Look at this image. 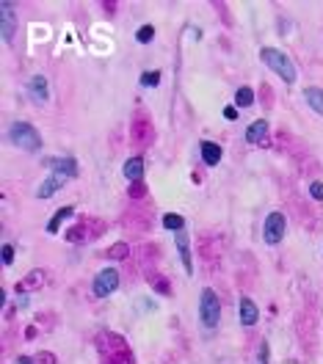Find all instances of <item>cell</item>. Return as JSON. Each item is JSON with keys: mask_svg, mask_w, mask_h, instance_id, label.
<instances>
[{"mask_svg": "<svg viewBox=\"0 0 323 364\" xmlns=\"http://www.w3.org/2000/svg\"><path fill=\"white\" fill-rule=\"evenodd\" d=\"M235 102H238L240 108H249L251 102H254V91H251L249 86H243V89H238V94H235Z\"/></svg>", "mask_w": 323, "mask_h": 364, "instance_id": "cell-17", "label": "cell"}, {"mask_svg": "<svg viewBox=\"0 0 323 364\" xmlns=\"http://www.w3.org/2000/svg\"><path fill=\"white\" fill-rule=\"evenodd\" d=\"M127 254H130V245L127 243H116V245L108 248V257H114V259H122V257H127Z\"/></svg>", "mask_w": 323, "mask_h": 364, "instance_id": "cell-21", "label": "cell"}, {"mask_svg": "<svg viewBox=\"0 0 323 364\" xmlns=\"http://www.w3.org/2000/svg\"><path fill=\"white\" fill-rule=\"evenodd\" d=\"M14 262V245L3 243V265H11Z\"/></svg>", "mask_w": 323, "mask_h": 364, "instance_id": "cell-24", "label": "cell"}, {"mask_svg": "<svg viewBox=\"0 0 323 364\" xmlns=\"http://www.w3.org/2000/svg\"><path fill=\"white\" fill-rule=\"evenodd\" d=\"M53 168H58V174H64V177H72V174L78 171L75 160H53Z\"/></svg>", "mask_w": 323, "mask_h": 364, "instance_id": "cell-19", "label": "cell"}, {"mask_svg": "<svg viewBox=\"0 0 323 364\" xmlns=\"http://www.w3.org/2000/svg\"><path fill=\"white\" fill-rule=\"evenodd\" d=\"M8 135H11V143H17V146H22V149H28V152H36L42 146V135H39L36 127H30L28 121H17Z\"/></svg>", "mask_w": 323, "mask_h": 364, "instance_id": "cell-3", "label": "cell"}, {"mask_svg": "<svg viewBox=\"0 0 323 364\" xmlns=\"http://www.w3.org/2000/svg\"><path fill=\"white\" fill-rule=\"evenodd\" d=\"M133 196H144V185H141V182H136V185H133Z\"/></svg>", "mask_w": 323, "mask_h": 364, "instance_id": "cell-25", "label": "cell"}, {"mask_svg": "<svg viewBox=\"0 0 323 364\" xmlns=\"http://www.w3.org/2000/svg\"><path fill=\"white\" fill-rule=\"evenodd\" d=\"M310 196L318 199V202H323V182H312V185H310Z\"/></svg>", "mask_w": 323, "mask_h": 364, "instance_id": "cell-23", "label": "cell"}, {"mask_svg": "<svg viewBox=\"0 0 323 364\" xmlns=\"http://www.w3.org/2000/svg\"><path fill=\"white\" fill-rule=\"evenodd\" d=\"M260 58H263L265 64L279 75V78H285V83H296V66H293V61L282 53V50L263 47V50H260Z\"/></svg>", "mask_w": 323, "mask_h": 364, "instance_id": "cell-1", "label": "cell"}, {"mask_svg": "<svg viewBox=\"0 0 323 364\" xmlns=\"http://www.w3.org/2000/svg\"><path fill=\"white\" fill-rule=\"evenodd\" d=\"M202 160L207 163V166H218V160H221V146L213 141H202Z\"/></svg>", "mask_w": 323, "mask_h": 364, "instance_id": "cell-11", "label": "cell"}, {"mask_svg": "<svg viewBox=\"0 0 323 364\" xmlns=\"http://www.w3.org/2000/svg\"><path fill=\"white\" fill-rule=\"evenodd\" d=\"M116 287H119V273H116L114 268L100 270V273L94 276V293L100 295V298H108V295L114 293Z\"/></svg>", "mask_w": 323, "mask_h": 364, "instance_id": "cell-5", "label": "cell"}, {"mask_svg": "<svg viewBox=\"0 0 323 364\" xmlns=\"http://www.w3.org/2000/svg\"><path fill=\"white\" fill-rule=\"evenodd\" d=\"M182 215H174V213H168V215H163V227L166 229H174V232H179L182 229Z\"/></svg>", "mask_w": 323, "mask_h": 364, "instance_id": "cell-18", "label": "cell"}, {"mask_svg": "<svg viewBox=\"0 0 323 364\" xmlns=\"http://www.w3.org/2000/svg\"><path fill=\"white\" fill-rule=\"evenodd\" d=\"M285 232H287L285 215H282V213H271L268 218H265V243H271V245L282 243Z\"/></svg>", "mask_w": 323, "mask_h": 364, "instance_id": "cell-4", "label": "cell"}, {"mask_svg": "<svg viewBox=\"0 0 323 364\" xmlns=\"http://www.w3.org/2000/svg\"><path fill=\"white\" fill-rule=\"evenodd\" d=\"M0 33L6 42H11L14 36V11H11V3H0Z\"/></svg>", "mask_w": 323, "mask_h": 364, "instance_id": "cell-7", "label": "cell"}, {"mask_svg": "<svg viewBox=\"0 0 323 364\" xmlns=\"http://www.w3.org/2000/svg\"><path fill=\"white\" fill-rule=\"evenodd\" d=\"M268 135V121H254V124L249 127V130H246V141L249 143H263V138Z\"/></svg>", "mask_w": 323, "mask_h": 364, "instance_id": "cell-12", "label": "cell"}, {"mask_svg": "<svg viewBox=\"0 0 323 364\" xmlns=\"http://www.w3.org/2000/svg\"><path fill=\"white\" fill-rule=\"evenodd\" d=\"M136 39L141 44L152 42V39H155V28H152V25H141V28H138V33H136Z\"/></svg>", "mask_w": 323, "mask_h": 364, "instance_id": "cell-20", "label": "cell"}, {"mask_svg": "<svg viewBox=\"0 0 323 364\" xmlns=\"http://www.w3.org/2000/svg\"><path fill=\"white\" fill-rule=\"evenodd\" d=\"M72 213H75V210H72V207H61L58 213H55V218H53V221L47 224V232H50V235H55V232H58V227H61V224L66 221V218H69Z\"/></svg>", "mask_w": 323, "mask_h": 364, "instance_id": "cell-16", "label": "cell"}, {"mask_svg": "<svg viewBox=\"0 0 323 364\" xmlns=\"http://www.w3.org/2000/svg\"><path fill=\"white\" fill-rule=\"evenodd\" d=\"M174 240H177V248H179V259H182L185 270L191 273V270H193V262H191V248H188V235L179 229V232H174Z\"/></svg>", "mask_w": 323, "mask_h": 364, "instance_id": "cell-9", "label": "cell"}, {"mask_svg": "<svg viewBox=\"0 0 323 364\" xmlns=\"http://www.w3.org/2000/svg\"><path fill=\"white\" fill-rule=\"evenodd\" d=\"M161 83V72H144L141 75V86H158Z\"/></svg>", "mask_w": 323, "mask_h": 364, "instance_id": "cell-22", "label": "cell"}, {"mask_svg": "<svg viewBox=\"0 0 323 364\" xmlns=\"http://www.w3.org/2000/svg\"><path fill=\"white\" fill-rule=\"evenodd\" d=\"M44 284V273L42 270H30L28 279H22L17 284V293H28V290H36V287H42Z\"/></svg>", "mask_w": 323, "mask_h": 364, "instance_id": "cell-13", "label": "cell"}, {"mask_svg": "<svg viewBox=\"0 0 323 364\" xmlns=\"http://www.w3.org/2000/svg\"><path fill=\"white\" fill-rule=\"evenodd\" d=\"M238 312H240V323H243V326H254V323L260 320V312H257V306H254L251 298H240Z\"/></svg>", "mask_w": 323, "mask_h": 364, "instance_id": "cell-8", "label": "cell"}, {"mask_svg": "<svg viewBox=\"0 0 323 364\" xmlns=\"http://www.w3.org/2000/svg\"><path fill=\"white\" fill-rule=\"evenodd\" d=\"M64 182H66V177H64V174H53L50 179H44V182H42V188L36 191V196H39V199H50V196H53V193L58 191L61 185H64Z\"/></svg>", "mask_w": 323, "mask_h": 364, "instance_id": "cell-10", "label": "cell"}, {"mask_svg": "<svg viewBox=\"0 0 323 364\" xmlns=\"http://www.w3.org/2000/svg\"><path fill=\"white\" fill-rule=\"evenodd\" d=\"M224 116H227V119H235V116H238V111H235V108H227V111H224Z\"/></svg>", "mask_w": 323, "mask_h": 364, "instance_id": "cell-26", "label": "cell"}, {"mask_svg": "<svg viewBox=\"0 0 323 364\" xmlns=\"http://www.w3.org/2000/svg\"><path fill=\"white\" fill-rule=\"evenodd\" d=\"M199 317L207 329H215L218 326V317H221V304H218V295L213 290H202V298H199Z\"/></svg>", "mask_w": 323, "mask_h": 364, "instance_id": "cell-2", "label": "cell"}, {"mask_svg": "<svg viewBox=\"0 0 323 364\" xmlns=\"http://www.w3.org/2000/svg\"><path fill=\"white\" fill-rule=\"evenodd\" d=\"M304 100H307V105H310L315 114L323 116V89H315V86H312V89H307L304 91Z\"/></svg>", "mask_w": 323, "mask_h": 364, "instance_id": "cell-14", "label": "cell"}, {"mask_svg": "<svg viewBox=\"0 0 323 364\" xmlns=\"http://www.w3.org/2000/svg\"><path fill=\"white\" fill-rule=\"evenodd\" d=\"M28 91H30V97H33L36 105H44V102L50 100L47 78H44V75H33V78H30V83H28Z\"/></svg>", "mask_w": 323, "mask_h": 364, "instance_id": "cell-6", "label": "cell"}, {"mask_svg": "<svg viewBox=\"0 0 323 364\" xmlns=\"http://www.w3.org/2000/svg\"><path fill=\"white\" fill-rule=\"evenodd\" d=\"M125 177L133 179V182H138V179L144 177V160L141 157H130V160L125 163Z\"/></svg>", "mask_w": 323, "mask_h": 364, "instance_id": "cell-15", "label": "cell"}]
</instances>
